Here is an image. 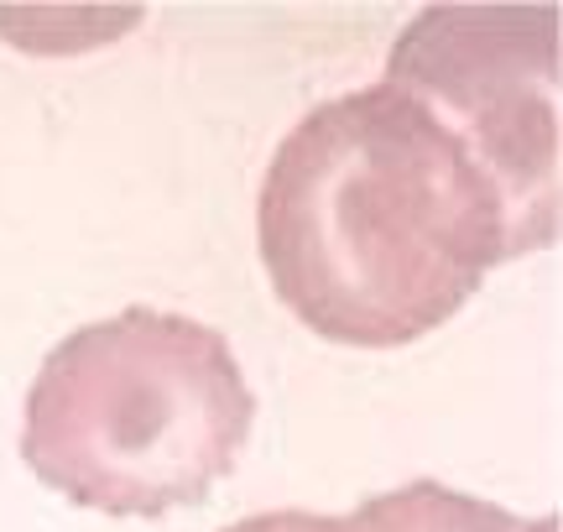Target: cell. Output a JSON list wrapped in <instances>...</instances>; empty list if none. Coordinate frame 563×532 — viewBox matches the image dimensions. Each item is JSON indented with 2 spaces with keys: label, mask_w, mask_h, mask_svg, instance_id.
Segmentation results:
<instances>
[{
  "label": "cell",
  "mask_w": 563,
  "mask_h": 532,
  "mask_svg": "<svg viewBox=\"0 0 563 532\" xmlns=\"http://www.w3.org/2000/svg\"><path fill=\"white\" fill-rule=\"evenodd\" d=\"M256 246L287 313L350 350L433 334L522 256L470 146L391 79L313 104L282 136Z\"/></svg>",
  "instance_id": "cell-1"
},
{
  "label": "cell",
  "mask_w": 563,
  "mask_h": 532,
  "mask_svg": "<svg viewBox=\"0 0 563 532\" xmlns=\"http://www.w3.org/2000/svg\"><path fill=\"white\" fill-rule=\"evenodd\" d=\"M251 429L256 391L220 329L136 303L47 350L21 459L74 507L167 517L235 470Z\"/></svg>",
  "instance_id": "cell-2"
},
{
  "label": "cell",
  "mask_w": 563,
  "mask_h": 532,
  "mask_svg": "<svg viewBox=\"0 0 563 532\" xmlns=\"http://www.w3.org/2000/svg\"><path fill=\"white\" fill-rule=\"evenodd\" d=\"M386 79L470 146L522 256L559 246V5H428L397 32Z\"/></svg>",
  "instance_id": "cell-3"
},
{
  "label": "cell",
  "mask_w": 563,
  "mask_h": 532,
  "mask_svg": "<svg viewBox=\"0 0 563 532\" xmlns=\"http://www.w3.org/2000/svg\"><path fill=\"white\" fill-rule=\"evenodd\" d=\"M350 517L365 532H517L522 528V517H511L506 507L481 501L470 491H449L439 480H412V486L371 496Z\"/></svg>",
  "instance_id": "cell-4"
},
{
  "label": "cell",
  "mask_w": 563,
  "mask_h": 532,
  "mask_svg": "<svg viewBox=\"0 0 563 532\" xmlns=\"http://www.w3.org/2000/svg\"><path fill=\"white\" fill-rule=\"evenodd\" d=\"M224 532H365L355 517H329V512H302V507H277V512H256L230 522Z\"/></svg>",
  "instance_id": "cell-5"
},
{
  "label": "cell",
  "mask_w": 563,
  "mask_h": 532,
  "mask_svg": "<svg viewBox=\"0 0 563 532\" xmlns=\"http://www.w3.org/2000/svg\"><path fill=\"white\" fill-rule=\"evenodd\" d=\"M517 532H559V512H553V517H532V522H522Z\"/></svg>",
  "instance_id": "cell-6"
}]
</instances>
